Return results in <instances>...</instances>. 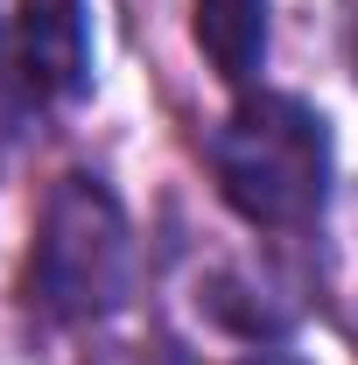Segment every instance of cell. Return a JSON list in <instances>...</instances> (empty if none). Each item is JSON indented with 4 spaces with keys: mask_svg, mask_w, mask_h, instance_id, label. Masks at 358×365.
<instances>
[{
    "mask_svg": "<svg viewBox=\"0 0 358 365\" xmlns=\"http://www.w3.org/2000/svg\"><path fill=\"white\" fill-rule=\"evenodd\" d=\"M344 43H352V71H358V0H344Z\"/></svg>",
    "mask_w": 358,
    "mask_h": 365,
    "instance_id": "5",
    "label": "cell"
},
{
    "mask_svg": "<svg viewBox=\"0 0 358 365\" xmlns=\"http://www.w3.org/2000/svg\"><path fill=\"white\" fill-rule=\"evenodd\" d=\"M14 63H21V85L36 98L71 106L91 85V14H85V0H14Z\"/></svg>",
    "mask_w": 358,
    "mask_h": 365,
    "instance_id": "3",
    "label": "cell"
},
{
    "mask_svg": "<svg viewBox=\"0 0 358 365\" xmlns=\"http://www.w3.org/2000/svg\"><path fill=\"white\" fill-rule=\"evenodd\" d=\"M211 176L246 225H310L330 197V127L288 91H246L211 134Z\"/></svg>",
    "mask_w": 358,
    "mask_h": 365,
    "instance_id": "1",
    "label": "cell"
},
{
    "mask_svg": "<svg viewBox=\"0 0 358 365\" xmlns=\"http://www.w3.org/2000/svg\"><path fill=\"white\" fill-rule=\"evenodd\" d=\"M246 365H302L295 351H260V359H246Z\"/></svg>",
    "mask_w": 358,
    "mask_h": 365,
    "instance_id": "6",
    "label": "cell"
},
{
    "mask_svg": "<svg viewBox=\"0 0 358 365\" xmlns=\"http://www.w3.org/2000/svg\"><path fill=\"white\" fill-rule=\"evenodd\" d=\"M134 281V239L113 190L91 176H63L43 204V232L29 253V295L49 317H106Z\"/></svg>",
    "mask_w": 358,
    "mask_h": 365,
    "instance_id": "2",
    "label": "cell"
},
{
    "mask_svg": "<svg viewBox=\"0 0 358 365\" xmlns=\"http://www.w3.org/2000/svg\"><path fill=\"white\" fill-rule=\"evenodd\" d=\"M197 49L225 85H253L267 63V0H190Z\"/></svg>",
    "mask_w": 358,
    "mask_h": 365,
    "instance_id": "4",
    "label": "cell"
}]
</instances>
